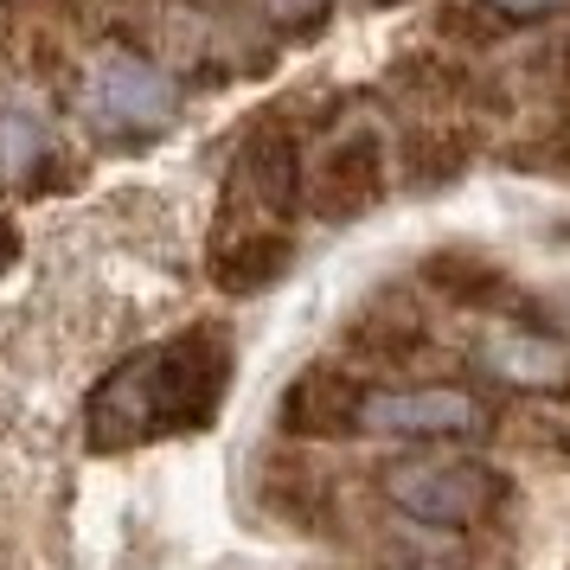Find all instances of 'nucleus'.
Instances as JSON below:
<instances>
[{
	"instance_id": "nucleus-1",
	"label": "nucleus",
	"mask_w": 570,
	"mask_h": 570,
	"mask_svg": "<svg viewBox=\"0 0 570 570\" xmlns=\"http://www.w3.org/2000/svg\"><path fill=\"white\" fill-rule=\"evenodd\" d=\"M225 385H232V346L212 327L174 334L160 346H148V353H129L104 385L90 391V404H83L90 430H83V442L97 455H116V449H129L141 436L206 430L212 411L225 404Z\"/></svg>"
},
{
	"instance_id": "nucleus-2",
	"label": "nucleus",
	"mask_w": 570,
	"mask_h": 570,
	"mask_svg": "<svg viewBox=\"0 0 570 570\" xmlns=\"http://www.w3.org/2000/svg\"><path fill=\"white\" fill-rule=\"evenodd\" d=\"M385 500L416 525H436V532H462L481 525L507 507V474L488 462H391L385 468Z\"/></svg>"
},
{
	"instance_id": "nucleus-3",
	"label": "nucleus",
	"mask_w": 570,
	"mask_h": 570,
	"mask_svg": "<svg viewBox=\"0 0 570 570\" xmlns=\"http://www.w3.org/2000/svg\"><path fill=\"white\" fill-rule=\"evenodd\" d=\"M360 430L404 442H474L493 430V404L462 385H391L365 391Z\"/></svg>"
},
{
	"instance_id": "nucleus-4",
	"label": "nucleus",
	"mask_w": 570,
	"mask_h": 570,
	"mask_svg": "<svg viewBox=\"0 0 570 570\" xmlns=\"http://www.w3.org/2000/svg\"><path fill=\"white\" fill-rule=\"evenodd\" d=\"M83 109L104 129H167L180 109V83L141 52H104L83 78Z\"/></svg>"
},
{
	"instance_id": "nucleus-5",
	"label": "nucleus",
	"mask_w": 570,
	"mask_h": 570,
	"mask_svg": "<svg viewBox=\"0 0 570 570\" xmlns=\"http://www.w3.org/2000/svg\"><path fill=\"white\" fill-rule=\"evenodd\" d=\"M360 416H365L360 372H346V365H334V360L302 365L283 385V397H276V423H283V436H295V442H340V436L360 430Z\"/></svg>"
},
{
	"instance_id": "nucleus-6",
	"label": "nucleus",
	"mask_w": 570,
	"mask_h": 570,
	"mask_svg": "<svg viewBox=\"0 0 570 570\" xmlns=\"http://www.w3.org/2000/svg\"><path fill=\"white\" fill-rule=\"evenodd\" d=\"M302 199L321 225H353L365 212L385 199V148H379V135L360 129L334 141L327 155L308 167V186H302Z\"/></svg>"
},
{
	"instance_id": "nucleus-7",
	"label": "nucleus",
	"mask_w": 570,
	"mask_h": 570,
	"mask_svg": "<svg viewBox=\"0 0 570 570\" xmlns=\"http://www.w3.org/2000/svg\"><path fill=\"white\" fill-rule=\"evenodd\" d=\"M474 365L488 372L493 385H507V391H532V397L570 391V346H558L551 334L493 327V334L474 340Z\"/></svg>"
},
{
	"instance_id": "nucleus-8",
	"label": "nucleus",
	"mask_w": 570,
	"mask_h": 570,
	"mask_svg": "<svg viewBox=\"0 0 570 570\" xmlns=\"http://www.w3.org/2000/svg\"><path fill=\"white\" fill-rule=\"evenodd\" d=\"M430 346V321L404 288H379L346 314V353L365 365H404Z\"/></svg>"
},
{
	"instance_id": "nucleus-9",
	"label": "nucleus",
	"mask_w": 570,
	"mask_h": 570,
	"mask_svg": "<svg viewBox=\"0 0 570 570\" xmlns=\"http://www.w3.org/2000/svg\"><path fill=\"white\" fill-rule=\"evenodd\" d=\"M232 193H250L257 212H295V199H302V148H295V135L283 122H263L237 148Z\"/></svg>"
},
{
	"instance_id": "nucleus-10",
	"label": "nucleus",
	"mask_w": 570,
	"mask_h": 570,
	"mask_svg": "<svg viewBox=\"0 0 570 570\" xmlns=\"http://www.w3.org/2000/svg\"><path fill=\"white\" fill-rule=\"evenodd\" d=\"M416 276H423L430 295H442L449 308H468V314H488V308H507V302H513L507 269H500L493 257H481V250H468V244L430 250V257L416 263Z\"/></svg>"
},
{
	"instance_id": "nucleus-11",
	"label": "nucleus",
	"mask_w": 570,
	"mask_h": 570,
	"mask_svg": "<svg viewBox=\"0 0 570 570\" xmlns=\"http://www.w3.org/2000/svg\"><path fill=\"white\" fill-rule=\"evenodd\" d=\"M288 263H295L288 232L250 225V232L225 237V244L212 250V288H218V295H263V288H276L288 276Z\"/></svg>"
},
{
	"instance_id": "nucleus-12",
	"label": "nucleus",
	"mask_w": 570,
	"mask_h": 570,
	"mask_svg": "<svg viewBox=\"0 0 570 570\" xmlns=\"http://www.w3.org/2000/svg\"><path fill=\"white\" fill-rule=\"evenodd\" d=\"M474 160V135L455 129V122H430V129H411L404 135V180L411 186H449L462 180V167Z\"/></svg>"
},
{
	"instance_id": "nucleus-13",
	"label": "nucleus",
	"mask_w": 570,
	"mask_h": 570,
	"mask_svg": "<svg viewBox=\"0 0 570 570\" xmlns=\"http://www.w3.org/2000/svg\"><path fill=\"white\" fill-rule=\"evenodd\" d=\"M263 507L283 519H314L327 507V488H321V474L314 468H295V462H263Z\"/></svg>"
},
{
	"instance_id": "nucleus-14",
	"label": "nucleus",
	"mask_w": 570,
	"mask_h": 570,
	"mask_svg": "<svg viewBox=\"0 0 570 570\" xmlns=\"http://www.w3.org/2000/svg\"><path fill=\"white\" fill-rule=\"evenodd\" d=\"M46 155V129L27 109H0V174H27Z\"/></svg>"
},
{
	"instance_id": "nucleus-15",
	"label": "nucleus",
	"mask_w": 570,
	"mask_h": 570,
	"mask_svg": "<svg viewBox=\"0 0 570 570\" xmlns=\"http://www.w3.org/2000/svg\"><path fill=\"white\" fill-rule=\"evenodd\" d=\"M513 160L525 174H558V180H570V129H551V135H539V141H525Z\"/></svg>"
},
{
	"instance_id": "nucleus-16",
	"label": "nucleus",
	"mask_w": 570,
	"mask_h": 570,
	"mask_svg": "<svg viewBox=\"0 0 570 570\" xmlns=\"http://www.w3.org/2000/svg\"><path fill=\"white\" fill-rule=\"evenodd\" d=\"M570 0H488V13L493 20H519V27H525V20H551V13H564Z\"/></svg>"
},
{
	"instance_id": "nucleus-17",
	"label": "nucleus",
	"mask_w": 570,
	"mask_h": 570,
	"mask_svg": "<svg viewBox=\"0 0 570 570\" xmlns=\"http://www.w3.org/2000/svg\"><path fill=\"white\" fill-rule=\"evenodd\" d=\"M269 13H283V20H295V13H321V0H263Z\"/></svg>"
},
{
	"instance_id": "nucleus-18",
	"label": "nucleus",
	"mask_w": 570,
	"mask_h": 570,
	"mask_svg": "<svg viewBox=\"0 0 570 570\" xmlns=\"http://www.w3.org/2000/svg\"><path fill=\"white\" fill-rule=\"evenodd\" d=\"M13 257V232H7V225H0V263Z\"/></svg>"
},
{
	"instance_id": "nucleus-19",
	"label": "nucleus",
	"mask_w": 570,
	"mask_h": 570,
	"mask_svg": "<svg viewBox=\"0 0 570 570\" xmlns=\"http://www.w3.org/2000/svg\"><path fill=\"white\" fill-rule=\"evenodd\" d=\"M365 7H397V0H365Z\"/></svg>"
},
{
	"instance_id": "nucleus-20",
	"label": "nucleus",
	"mask_w": 570,
	"mask_h": 570,
	"mask_svg": "<svg viewBox=\"0 0 570 570\" xmlns=\"http://www.w3.org/2000/svg\"><path fill=\"white\" fill-rule=\"evenodd\" d=\"M0 27H7V0H0Z\"/></svg>"
}]
</instances>
